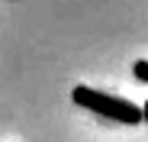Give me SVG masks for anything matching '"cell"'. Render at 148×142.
<instances>
[{
	"mask_svg": "<svg viewBox=\"0 0 148 142\" xmlns=\"http://www.w3.org/2000/svg\"><path fill=\"white\" fill-rule=\"evenodd\" d=\"M71 100L77 103V107H84V110H90V113H100V116H106V120H116L122 126H135V123L145 120V110L135 107L132 100L103 94V90H97L90 84H77V87L71 90Z\"/></svg>",
	"mask_w": 148,
	"mask_h": 142,
	"instance_id": "1",
	"label": "cell"
},
{
	"mask_svg": "<svg viewBox=\"0 0 148 142\" xmlns=\"http://www.w3.org/2000/svg\"><path fill=\"white\" fill-rule=\"evenodd\" d=\"M142 110H145V123H148V103H145V107H142Z\"/></svg>",
	"mask_w": 148,
	"mask_h": 142,
	"instance_id": "3",
	"label": "cell"
},
{
	"mask_svg": "<svg viewBox=\"0 0 148 142\" xmlns=\"http://www.w3.org/2000/svg\"><path fill=\"white\" fill-rule=\"evenodd\" d=\"M132 71H135V78H138V81H145V84H148V61H135V65H132Z\"/></svg>",
	"mask_w": 148,
	"mask_h": 142,
	"instance_id": "2",
	"label": "cell"
}]
</instances>
